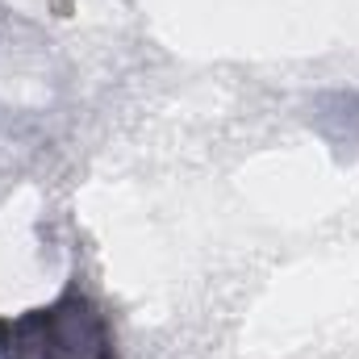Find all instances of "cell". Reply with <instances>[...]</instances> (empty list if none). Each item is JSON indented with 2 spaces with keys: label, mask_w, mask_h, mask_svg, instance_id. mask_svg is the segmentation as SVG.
I'll return each mask as SVG.
<instances>
[{
  "label": "cell",
  "mask_w": 359,
  "mask_h": 359,
  "mask_svg": "<svg viewBox=\"0 0 359 359\" xmlns=\"http://www.w3.org/2000/svg\"><path fill=\"white\" fill-rule=\"evenodd\" d=\"M0 359H117L104 318L80 292L59 297L50 309L0 322Z\"/></svg>",
  "instance_id": "obj_1"
}]
</instances>
